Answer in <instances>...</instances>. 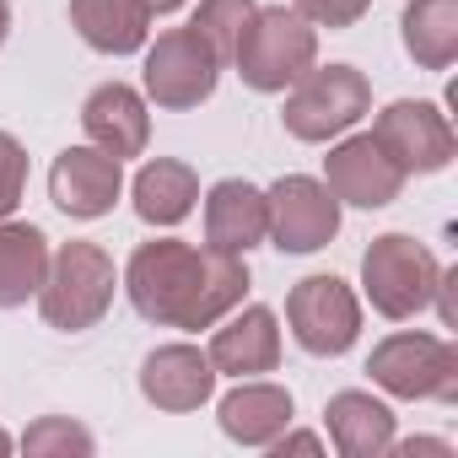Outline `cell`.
I'll return each mask as SVG.
<instances>
[{
	"label": "cell",
	"instance_id": "1",
	"mask_svg": "<svg viewBox=\"0 0 458 458\" xmlns=\"http://www.w3.org/2000/svg\"><path fill=\"white\" fill-rule=\"evenodd\" d=\"M119 286L146 324L199 335L249 297V265L210 243L199 249L183 238H146L124 259Z\"/></svg>",
	"mask_w": 458,
	"mask_h": 458
},
{
	"label": "cell",
	"instance_id": "2",
	"mask_svg": "<svg viewBox=\"0 0 458 458\" xmlns=\"http://www.w3.org/2000/svg\"><path fill=\"white\" fill-rule=\"evenodd\" d=\"M114 292H119V265L103 243H87V238H71L49 254V276L38 286V313L49 329L60 335H87L108 318L114 308Z\"/></svg>",
	"mask_w": 458,
	"mask_h": 458
},
{
	"label": "cell",
	"instance_id": "3",
	"mask_svg": "<svg viewBox=\"0 0 458 458\" xmlns=\"http://www.w3.org/2000/svg\"><path fill=\"white\" fill-rule=\"evenodd\" d=\"M226 65L243 76L249 92L276 98L318 65V28L302 22L292 6H254V17L243 22Z\"/></svg>",
	"mask_w": 458,
	"mask_h": 458
},
{
	"label": "cell",
	"instance_id": "4",
	"mask_svg": "<svg viewBox=\"0 0 458 458\" xmlns=\"http://www.w3.org/2000/svg\"><path fill=\"white\" fill-rule=\"evenodd\" d=\"M367 114H372V81L356 65L335 60V65H313L302 81L286 87L281 124L302 146H329L345 130H356Z\"/></svg>",
	"mask_w": 458,
	"mask_h": 458
},
{
	"label": "cell",
	"instance_id": "5",
	"mask_svg": "<svg viewBox=\"0 0 458 458\" xmlns=\"http://www.w3.org/2000/svg\"><path fill=\"white\" fill-rule=\"evenodd\" d=\"M437 281H442V259L410 233H377L361 254V292L372 313L394 324L420 318L437 297Z\"/></svg>",
	"mask_w": 458,
	"mask_h": 458
},
{
	"label": "cell",
	"instance_id": "6",
	"mask_svg": "<svg viewBox=\"0 0 458 458\" xmlns=\"http://www.w3.org/2000/svg\"><path fill=\"white\" fill-rule=\"evenodd\" d=\"M372 383L388 399H431V404H458V345L447 335L426 329H399L372 345L367 356Z\"/></svg>",
	"mask_w": 458,
	"mask_h": 458
},
{
	"label": "cell",
	"instance_id": "7",
	"mask_svg": "<svg viewBox=\"0 0 458 458\" xmlns=\"http://www.w3.org/2000/svg\"><path fill=\"white\" fill-rule=\"evenodd\" d=\"M221 71H226V60L194 28H167V33H157V44H146L140 98L167 114H189L216 92Z\"/></svg>",
	"mask_w": 458,
	"mask_h": 458
},
{
	"label": "cell",
	"instance_id": "8",
	"mask_svg": "<svg viewBox=\"0 0 458 458\" xmlns=\"http://www.w3.org/2000/svg\"><path fill=\"white\" fill-rule=\"evenodd\" d=\"M286 329L308 356H345L361 340V297L340 276H302L286 292Z\"/></svg>",
	"mask_w": 458,
	"mask_h": 458
},
{
	"label": "cell",
	"instance_id": "9",
	"mask_svg": "<svg viewBox=\"0 0 458 458\" xmlns=\"http://www.w3.org/2000/svg\"><path fill=\"white\" fill-rule=\"evenodd\" d=\"M265 238L281 254H318L340 238V199L329 194L324 178L286 173L265 189Z\"/></svg>",
	"mask_w": 458,
	"mask_h": 458
},
{
	"label": "cell",
	"instance_id": "10",
	"mask_svg": "<svg viewBox=\"0 0 458 458\" xmlns=\"http://www.w3.org/2000/svg\"><path fill=\"white\" fill-rule=\"evenodd\" d=\"M372 135H377V146L404 173H442L458 157V140H453L447 114L437 103H426V98H394L388 108H377Z\"/></svg>",
	"mask_w": 458,
	"mask_h": 458
},
{
	"label": "cell",
	"instance_id": "11",
	"mask_svg": "<svg viewBox=\"0 0 458 458\" xmlns=\"http://www.w3.org/2000/svg\"><path fill=\"white\" fill-rule=\"evenodd\" d=\"M324 183H329V194H335L340 205L383 210V205H394V199L404 194L410 173L377 146L372 130H367V135H351V130H345V135L329 146V157H324Z\"/></svg>",
	"mask_w": 458,
	"mask_h": 458
},
{
	"label": "cell",
	"instance_id": "12",
	"mask_svg": "<svg viewBox=\"0 0 458 458\" xmlns=\"http://www.w3.org/2000/svg\"><path fill=\"white\" fill-rule=\"evenodd\" d=\"M216 377H265L281 367V318L265 302H238L221 324H210L205 345Z\"/></svg>",
	"mask_w": 458,
	"mask_h": 458
},
{
	"label": "cell",
	"instance_id": "13",
	"mask_svg": "<svg viewBox=\"0 0 458 458\" xmlns=\"http://www.w3.org/2000/svg\"><path fill=\"white\" fill-rule=\"evenodd\" d=\"M124 194V162L108 157L103 146H65L49 167V199L71 216V221H98L119 205Z\"/></svg>",
	"mask_w": 458,
	"mask_h": 458
},
{
	"label": "cell",
	"instance_id": "14",
	"mask_svg": "<svg viewBox=\"0 0 458 458\" xmlns=\"http://www.w3.org/2000/svg\"><path fill=\"white\" fill-rule=\"evenodd\" d=\"M140 394L151 410L162 415H194L199 404H210L216 394V367L199 345L189 340H173V345H157L146 361H140Z\"/></svg>",
	"mask_w": 458,
	"mask_h": 458
},
{
	"label": "cell",
	"instance_id": "15",
	"mask_svg": "<svg viewBox=\"0 0 458 458\" xmlns=\"http://www.w3.org/2000/svg\"><path fill=\"white\" fill-rule=\"evenodd\" d=\"M297 415V399L292 388L270 383V377H238V388H226L221 404H216V426L226 442L238 447H270Z\"/></svg>",
	"mask_w": 458,
	"mask_h": 458
},
{
	"label": "cell",
	"instance_id": "16",
	"mask_svg": "<svg viewBox=\"0 0 458 458\" xmlns=\"http://www.w3.org/2000/svg\"><path fill=\"white\" fill-rule=\"evenodd\" d=\"M81 130H87L92 146H103L119 162L146 157V146H151V103L124 81H103L81 103Z\"/></svg>",
	"mask_w": 458,
	"mask_h": 458
},
{
	"label": "cell",
	"instance_id": "17",
	"mask_svg": "<svg viewBox=\"0 0 458 458\" xmlns=\"http://www.w3.org/2000/svg\"><path fill=\"white\" fill-rule=\"evenodd\" d=\"M265 189L249 178H221L205 189V243L249 259L265 243Z\"/></svg>",
	"mask_w": 458,
	"mask_h": 458
},
{
	"label": "cell",
	"instance_id": "18",
	"mask_svg": "<svg viewBox=\"0 0 458 458\" xmlns=\"http://www.w3.org/2000/svg\"><path fill=\"white\" fill-rule=\"evenodd\" d=\"M324 426H329V442L340 458H383L399 431V415L372 388H340L324 404Z\"/></svg>",
	"mask_w": 458,
	"mask_h": 458
},
{
	"label": "cell",
	"instance_id": "19",
	"mask_svg": "<svg viewBox=\"0 0 458 458\" xmlns=\"http://www.w3.org/2000/svg\"><path fill=\"white\" fill-rule=\"evenodd\" d=\"M130 199L146 226H178L199 205V173L178 157H146L140 173L130 178Z\"/></svg>",
	"mask_w": 458,
	"mask_h": 458
},
{
	"label": "cell",
	"instance_id": "20",
	"mask_svg": "<svg viewBox=\"0 0 458 458\" xmlns=\"http://www.w3.org/2000/svg\"><path fill=\"white\" fill-rule=\"evenodd\" d=\"M71 28L98 55H140L151 44L146 0H71Z\"/></svg>",
	"mask_w": 458,
	"mask_h": 458
},
{
	"label": "cell",
	"instance_id": "21",
	"mask_svg": "<svg viewBox=\"0 0 458 458\" xmlns=\"http://www.w3.org/2000/svg\"><path fill=\"white\" fill-rule=\"evenodd\" d=\"M49 238L33 221H0V313L28 308L49 276Z\"/></svg>",
	"mask_w": 458,
	"mask_h": 458
},
{
	"label": "cell",
	"instance_id": "22",
	"mask_svg": "<svg viewBox=\"0 0 458 458\" xmlns=\"http://www.w3.org/2000/svg\"><path fill=\"white\" fill-rule=\"evenodd\" d=\"M399 38L420 71H447L458 60V0H410L399 12Z\"/></svg>",
	"mask_w": 458,
	"mask_h": 458
},
{
	"label": "cell",
	"instance_id": "23",
	"mask_svg": "<svg viewBox=\"0 0 458 458\" xmlns=\"http://www.w3.org/2000/svg\"><path fill=\"white\" fill-rule=\"evenodd\" d=\"M28 458H92L98 453V437L81 426V420H71V415H38L28 431H22V442H17Z\"/></svg>",
	"mask_w": 458,
	"mask_h": 458
},
{
	"label": "cell",
	"instance_id": "24",
	"mask_svg": "<svg viewBox=\"0 0 458 458\" xmlns=\"http://www.w3.org/2000/svg\"><path fill=\"white\" fill-rule=\"evenodd\" d=\"M254 6H259V0H199L194 17H189V28H194L221 60H233V44H238L243 22L254 17Z\"/></svg>",
	"mask_w": 458,
	"mask_h": 458
},
{
	"label": "cell",
	"instance_id": "25",
	"mask_svg": "<svg viewBox=\"0 0 458 458\" xmlns=\"http://www.w3.org/2000/svg\"><path fill=\"white\" fill-rule=\"evenodd\" d=\"M22 194H28V146L12 130H0V221L17 216Z\"/></svg>",
	"mask_w": 458,
	"mask_h": 458
},
{
	"label": "cell",
	"instance_id": "26",
	"mask_svg": "<svg viewBox=\"0 0 458 458\" xmlns=\"http://www.w3.org/2000/svg\"><path fill=\"white\" fill-rule=\"evenodd\" d=\"M292 12L313 28H329V33H345L356 28L367 12H372V0H292Z\"/></svg>",
	"mask_w": 458,
	"mask_h": 458
},
{
	"label": "cell",
	"instance_id": "27",
	"mask_svg": "<svg viewBox=\"0 0 458 458\" xmlns=\"http://www.w3.org/2000/svg\"><path fill=\"white\" fill-rule=\"evenodd\" d=\"M270 453H281V458H286V453H324V437H318V431H297V426H286V431L270 442Z\"/></svg>",
	"mask_w": 458,
	"mask_h": 458
},
{
	"label": "cell",
	"instance_id": "28",
	"mask_svg": "<svg viewBox=\"0 0 458 458\" xmlns=\"http://www.w3.org/2000/svg\"><path fill=\"white\" fill-rule=\"evenodd\" d=\"M388 453H399V458H415V453H442V458H447V453H453V442H447V437H410V442H399V437H394V442H388Z\"/></svg>",
	"mask_w": 458,
	"mask_h": 458
},
{
	"label": "cell",
	"instance_id": "29",
	"mask_svg": "<svg viewBox=\"0 0 458 458\" xmlns=\"http://www.w3.org/2000/svg\"><path fill=\"white\" fill-rule=\"evenodd\" d=\"M183 6H189V0H146L151 17H173V12H183Z\"/></svg>",
	"mask_w": 458,
	"mask_h": 458
},
{
	"label": "cell",
	"instance_id": "30",
	"mask_svg": "<svg viewBox=\"0 0 458 458\" xmlns=\"http://www.w3.org/2000/svg\"><path fill=\"white\" fill-rule=\"evenodd\" d=\"M6 38H12V6L0 0V49H6Z\"/></svg>",
	"mask_w": 458,
	"mask_h": 458
},
{
	"label": "cell",
	"instance_id": "31",
	"mask_svg": "<svg viewBox=\"0 0 458 458\" xmlns=\"http://www.w3.org/2000/svg\"><path fill=\"white\" fill-rule=\"evenodd\" d=\"M12 447H17V437H12V431H6V426H0V458H6V453H12Z\"/></svg>",
	"mask_w": 458,
	"mask_h": 458
}]
</instances>
